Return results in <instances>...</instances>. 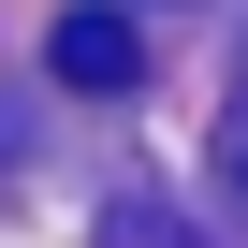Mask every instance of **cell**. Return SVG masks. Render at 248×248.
Here are the masks:
<instances>
[{
    "instance_id": "7a4b0ae2",
    "label": "cell",
    "mask_w": 248,
    "mask_h": 248,
    "mask_svg": "<svg viewBox=\"0 0 248 248\" xmlns=\"http://www.w3.org/2000/svg\"><path fill=\"white\" fill-rule=\"evenodd\" d=\"M102 248H190V233H175L161 204H117V219H102Z\"/></svg>"
},
{
    "instance_id": "6da1fadb",
    "label": "cell",
    "mask_w": 248,
    "mask_h": 248,
    "mask_svg": "<svg viewBox=\"0 0 248 248\" xmlns=\"http://www.w3.org/2000/svg\"><path fill=\"white\" fill-rule=\"evenodd\" d=\"M132 59H146V44H132V15H102V0L44 30V73H59V88H132Z\"/></svg>"
},
{
    "instance_id": "3957f363",
    "label": "cell",
    "mask_w": 248,
    "mask_h": 248,
    "mask_svg": "<svg viewBox=\"0 0 248 248\" xmlns=\"http://www.w3.org/2000/svg\"><path fill=\"white\" fill-rule=\"evenodd\" d=\"M233 190H248V73H233Z\"/></svg>"
}]
</instances>
